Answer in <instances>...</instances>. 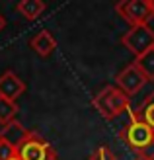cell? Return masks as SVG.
I'll return each instance as SVG.
<instances>
[{
    "label": "cell",
    "mask_w": 154,
    "mask_h": 160,
    "mask_svg": "<svg viewBox=\"0 0 154 160\" xmlns=\"http://www.w3.org/2000/svg\"><path fill=\"white\" fill-rule=\"evenodd\" d=\"M123 47L135 55V59L142 57L144 53L154 49V29L150 26H135L125 31V35L121 37Z\"/></svg>",
    "instance_id": "7a4b0ae2"
},
{
    "label": "cell",
    "mask_w": 154,
    "mask_h": 160,
    "mask_svg": "<svg viewBox=\"0 0 154 160\" xmlns=\"http://www.w3.org/2000/svg\"><path fill=\"white\" fill-rule=\"evenodd\" d=\"M150 4H152V12H154V0H150Z\"/></svg>",
    "instance_id": "ffe728a7"
},
{
    "label": "cell",
    "mask_w": 154,
    "mask_h": 160,
    "mask_svg": "<svg viewBox=\"0 0 154 160\" xmlns=\"http://www.w3.org/2000/svg\"><path fill=\"white\" fill-rule=\"evenodd\" d=\"M27 135H29V129H26V127H23L20 121H16V119H14L12 123L4 125V127H2V131H0V137L6 139L14 148H18L22 142L26 141Z\"/></svg>",
    "instance_id": "9c48e42d"
},
{
    "label": "cell",
    "mask_w": 154,
    "mask_h": 160,
    "mask_svg": "<svg viewBox=\"0 0 154 160\" xmlns=\"http://www.w3.org/2000/svg\"><path fill=\"white\" fill-rule=\"evenodd\" d=\"M133 113L141 119V121H144L147 125H150L152 129H154V92L148 96L147 100L142 102V106L137 109V111H133Z\"/></svg>",
    "instance_id": "8fae6325"
},
{
    "label": "cell",
    "mask_w": 154,
    "mask_h": 160,
    "mask_svg": "<svg viewBox=\"0 0 154 160\" xmlns=\"http://www.w3.org/2000/svg\"><path fill=\"white\" fill-rule=\"evenodd\" d=\"M0 160H22L16 154V148L2 137H0Z\"/></svg>",
    "instance_id": "5bb4252c"
},
{
    "label": "cell",
    "mask_w": 154,
    "mask_h": 160,
    "mask_svg": "<svg viewBox=\"0 0 154 160\" xmlns=\"http://www.w3.org/2000/svg\"><path fill=\"white\" fill-rule=\"evenodd\" d=\"M29 47L39 55V57H49V55L55 51V47H57V39L53 37L51 31L41 29V31H39V33L29 41Z\"/></svg>",
    "instance_id": "ba28073f"
},
{
    "label": "cell",
    "mask_w": 154,
    "mask_h": 160,
    "mask_svg": "<svg viewBox=\"0 0 154 160\" xmlns=\"http://www.w3.org/2000/svg\"><path fill=\"white\" fill-rule=\"evenodd\" d=\"M115 82H117V88L119 90H123L129 98L135 94H139L142 90V86L148 82L147 76H144L141 72V68L135 65V62H131V65H127L121 72L115 76Z\"/></svg>",
    "instance_id": "8992f818"
},
{
    "label": "cell",
    "mask_w": 154,
    "mask_h": 160,
    "mask_svg": "<svg viewBox=\"0 0 154 160\" xmlns=\"http://www.w3.org/2000/svg\"><path fill=\"white\" fill-rule=\"evenodd\" d=\"M137 160H148V158H147V156L142 154V156H139V158H137Z\"/></svg>",
    "instance_id": "ac0fdd59"
},
{
    "label": "cell",
    "mask_w": 154,
    "mask_h": 160,
    "mask_svg": "<svg viewBox=\"0 0 154 160\" xmlns=\"http://www.w3.org/2000/svg\"><path fill=\"white\" fill-rule=\"evenodd\" d=\"M49 160H59V156H57V154H53V156H51Z\"/></svg>",
    "instance_id": "d6986e66"
},
{
    "label": "cell",
    "mask_w": 154,
    "mask_h": 160,
    "mask_svg": "<svg viewBox=\"0 0 154 160\" xmlns=\"http://www.w3.org/2000/svg\"><path fill=\"white\" fill-rule=\"evenodd\" d=\"M92 106L98 109V113L111 121V119L119 117L125 111H131V102H129V96L119 90L117 86H105L94 96Z\"/></svg>",
    "instance_id": "6da1fadb"
},
{
    "label": "cell",
    "mask_w": 154,
    "mask_h": 160,
    "mask_svg": "<svg viewBox=\"0 0 154 160\" xmlns=\"http://www.w3.org/2000/svg\"><path fill=\"white\" fill-rule=\"evenodd\" d=\"M90 160H117V158L107 147H100V148L94 150V154L90 156Z\"/></svg>",
    "instance_id": "9a60e30c"
},
{
    "label": "cell",
    "mask_w": 154,
    "mask_h": 160,
    "mask_svg": "<svg viewBox=\"0 0 154 160\" xmlns=\"http://www.w3.org/2000/svg\"><path fill=\"white\" fill-rule=\"evenodd\" d=\"M16 113H18V106L16 102H8L0 98V125H8L16 119Z\"/></svg>",
    "instance_id": "4fadbf2b"
},
{
    "label": "cell",
    "mask_w": 154,
    "mask_h": 160,
    "mask_svg": "<svg viewBox=\"0 0 154 160\" xmlns=\"http://www.w3.org/2000/svg\"><path fill=\"white\" fill-rule=\"evenodd\" d=\"M4 26H6V20L2 18V16H0V31H2V29H4Z\"/></svg>",
    "instance_id": "2e32d148"
},
{
    "label": "cell",
    "mask_w": 154,
    "mask_h": 160,
    "mask_svg": "<svg viewBox=\"0 0 154 160\" xmlns=\"http://www.w3.org/2000/svg\"><path fill=\"white\" fill-rule=\"evenodd\" d=\"M147 158H148V160H154V150H152V152H150V154H148Z\"/></svg>",
    "instance_id": "e0dca14e"
},
{
    "label": "cell",
    "mask_w": 154,
    "mask_h": 160,
    "mask_svg": "<svg viewBox=\"0 0 154 160\" xmlns=\"http://www.w3.org/2000/svg\"><path fill=\"white\" fill-rule=\"evenodd\" d=\"M135 65L141 68V72L147 76L148 82H152L154 80V49L148 51V53H144L142 57L135 59Z\"/></svg>",
    "instance_id": "7c38bea8"
},
{
    "label": "cell",
    "mask_w": 154,
    "mask_h": 160,
    "mask_svg": "<svg viewBox=\"0 0 154 160\" xmlns=\"http://www.w3.org/2000/svg\"><path fill=\"white\" fill-rule=\"evenodd\" d=\"M129 113H131V121L123 131V139L135 150H147L154 142V129L144 121H141L133 111H129Z\"/></svg>",
    "instance_id": "277c9868"
},
{
    "label": "cell",
    "mask_w": 154,
    "mask_h": 160,
    "mask_svg": "<svg viewBox=\"0 0 154 160\" xmlns=\"http://www.w3.org/2000/svg\"><path fill=\"white\" fill-rule=\"evenodd\" d=\"M45 2H41V0H22V2L16 4V10H18L26 20H37L39 16H41L45 12Z\"/></svg>",
    "instance_id": "30bf717a"
},
{
    "label": "cell",
    "mask_w": 154,
    "mask_h": 160,
    "mask_svg": "<svg viewBox=\"0 0 154 160\" xmlns=\"http://www.w3.org/2000/svg\"><path fill=\"white\" fill-rule=\"evenodd\" d=\"M16 154L22 160H49L55 154V150L51 148L49 141H45L43 137H39L37 133L29 131L26 141L16 148Z\"/></svg>",
    "instance_id": "5b68a950"
},
{
    "label": "cell",
    "mask_w": 154,
    "mask_h": 160,
    "mask_svg": "<svg viewBox=\"0 0 154 160\" xmlns=\"http://www.w3.org/2000/svg\"><path fill=\"white\" fill-rule=\"evenodd\" d=\"M115 10L125 22L131 23V28L148 26V22L154 18L150 0H123L115 6Z\"/></svg>",
    "instance_id": "3957f363"
},
{
    "label": "cell",
    "mask_w": 154,
    "mask_h": 160,
    "mask_svg": "<svg viewBox=\"0 0 154 160\" xmlns=\"http://www.w3.org/2000/svg\"><path fill=\"white\" fill-rule=\"evenodd\" d=\"M23 92H26V82L14 70H6L0 74V98L2 100L16 102Z\"/></svg>",
    "instance_id": "52a82bcc"
}]
</instances>
